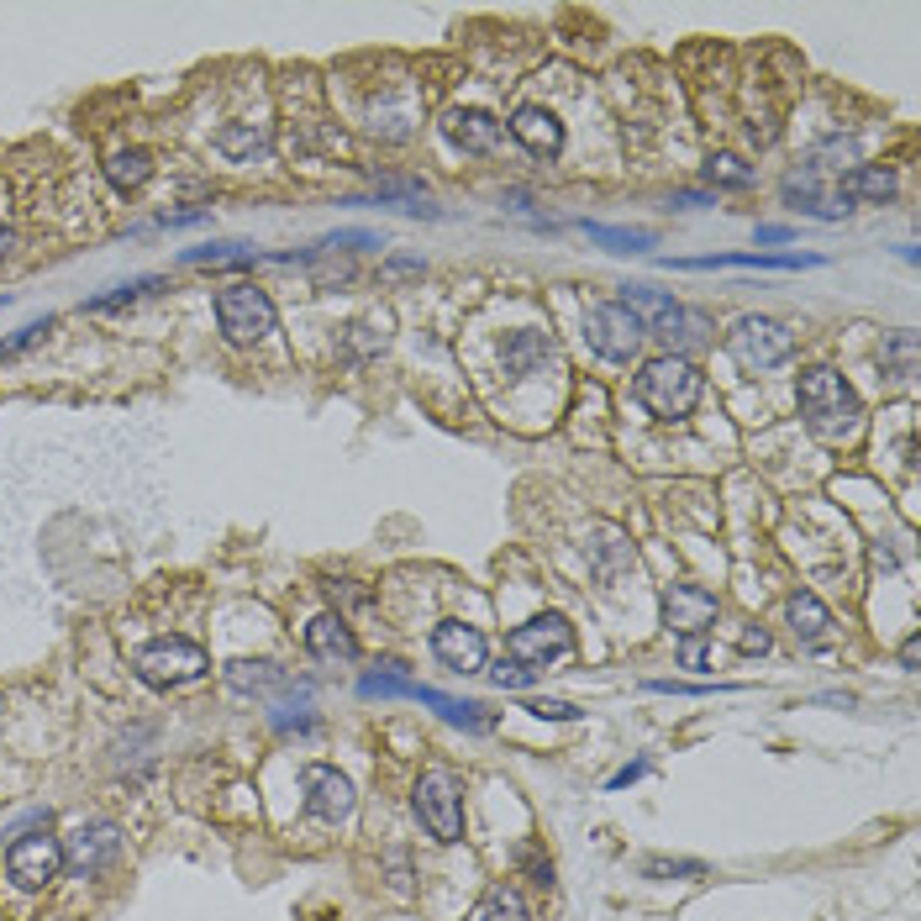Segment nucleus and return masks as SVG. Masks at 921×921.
I'll use <instances>...</instances> for the list:
<instances>
[{"instance_id": "39", "label": "nucleus", "mask_w": 921, "mask_h": 921, "mask_svg": "<svg viewBox=\"0 0 921 921\" xmlns=\"http://www.w3.org/2000/svg\"><path fill=\"white\" fill-rule=\"evenodd\" d=\"M48 327H53L48 316H43V321H26V327H22V332H16L11 342H0V359H16L22 348H32V342H43V332H48Z\"/></svg>"}, {"instance_id": "12", "label": "nucleus", "mask_w": 921, "mask_h": 921, "mask_svg": "<svg viewBox=\"0 0 921 921\" xmlns=\"http://www.w3.org/2000/svg\"><path fill=\"white\" fill-rule=\"evenodd\" d=\"M300 789H306V811L321 816V821H348L353 806H359L348 774H338L332 763H306L300 769Z\"/></svg>"}, {"instance_id": "31", "label": "nucleus", "mask_w": 921, "mask_h": 921, "mask_svg": "<svg viewBox=\"0 0 921 921\" xmlns=\"http://www.w3.org/2000/svg\"><path fill=\"white\" fill-rule=\"evenodd\" d=\"M842 163H859V143H853V137H821V143H816L811 148V163H806V169H816V174H821V169H842Z\"/></svg>"}, {"instance_id": "20", "label": "nucleus", "mask_w": 921, "mask_h": 921, "mask_svg": "<svg viewBox=\"0 0 921 921\" xmlns=\"http://www.w3.org/2000/svg\"><path fill=\"white\" fill-rule=\"evenodd\" d=\"M890 195H895V169H885V163H853V169L842 174L838 201L853 211L859 201H879V206H885Z\"/></svg>"}, {"instance_id": "19", "label": "nucleus", "mask_w": 921, "mask_h": 921, "mask_svg": "<svg viewBox=\"0 0 921 921\" xmlns=\"http://www.w3.org/2000/svg\"><path fill=\"white\" fill-rule=\"evenodd\" d=\"M306 648H311L316 658H327V663H353L359 658V637H353V627L342 622V616H316L311 627H306Z\"/></svg>"}, {"instance_id": "30", "label": "nucleus", "mask_w": 921, "mask_h": 921, "mask_svg": "<svg viewBox=\"0 0 921 921\" xmlns=\"http://www.w3.org/2000/svg\"><path fill=\"white\" fill-rule=\"evenodd\" d=\"M543 359H553V348L543 342V332H511V338H505V368H511V374H526V368L543 364Z\"/></svg>"}, {"instance_id": "16", "label": "nucleus", "mask_w": 921, "mask_h": 921, "mask_svg": "<svg viewBox=\"0 0 921 921\" xmlns=\"http://www.w3.org/2000/svg\"><path fill=\"white\" fill-rule=\"evenodd\" d=\"M411 701L432 706L437 716H443V721L464 727V732H490V727H496V710L485 706V701H453V695H443V690H427V684H411Z\"/></svg>"}, {"instance_id": "32", "label": "nucleus", "mask_w": 921, "mask_h": 921, "mask_svg": "<svg viewBox=\"0 0 921 921\" xmlns=\"http://www.w3.org/2000/svg\"><path fill=\"white\" fill-rule=\"evenodd\" d=\"M706 180L721 184V190H748V184H753V169H748L737 154H716L706 163Z\"/></svg>"}, {"instance_id": "18", "label": "nucleus", "mask_w": 921, "mask_h": 921, "mask_svg": "<svg viewBox=\"0 0 921 921\" xmlns=\"http://www.w3.org/2000/svg\"><path fill=\"white\" fill-rule=\"evenodd\" d=\"M669 269H821L816 253H710V259H669Z\"/></svg>"}, {"instance_id": "37", "label": "nucleus", "mask_w": 921, "mask_h": 921, "mask_svg": "<svg viewBox=\"0 0 921 921\" xmlns=\"http://www.w3.org/2000/svg\"><path fill=\"white\" fill-rule=\"evenodd\" d=\"M522 710H532V716H543V721H579V716H584V710L575 706V701H526Z\"/></svg>"}, {"instance_id": "34", "label": "nucleus", "mask_w": 921, "mask_h": 921, "mask_svg": "<svg viewBox=\"0 0 921 921\" xmlns=\"http://www.w3.org/2000/svg\"><path fill=\"white\" fill-rule=\"evenodd\" d=\"M359 695H368V701H374V695H379V701L406 695V701H411V680H406V674H364V680H359Z\"/></svg>"}, {"instance_id": "41", "label": "nucleus", "mask_w": 921, "mask_h": 921, "mask_svg": "<svg viewBox=\"0 0 921 921\" xmlns=\"http://www.w3.org/2000/svg\"><path fill=\"white\" fill-rule=\"evenodd\" d=\"M680 663H684V669H706V637H684V643H680Z\"/></svg>"}, {"instance_id": "2", "label": "nucleus", "mask_w": 921, "mask_h": 921, "mask_svg": "<svg viewBox=\"0 0 921 921\" xmlns=\"http://www.w3.org/2000/svg\"><path fill=\"white\" fill-rule=\"evenodd\" d=\"M701 390H706V374L690 364L684 353H663V359H653V364H643L637 385H632L637 406L658 421H684L690 411H695Z\"/></svg>"}, {"instance_id": "1", "label": "nucleus", "mask_w": 921, "mask_h": 921, "mask_svg": "<svg viewBox=\"0 0 921 921\" xmlns=\"http://www.w3.org/2000/svg\"><path fill=\"white\" fill-rule=\"evenodd\" d=\"M800 417H806V432L816 443H853L859 427H864V406L853 385L842 379L838 368H806L800 374Z\"/></svg>"}, {"instance_id": "25", "label": "nucleus", "mask_w": 921, "mask_h": 921, "mask_svg": "<svg viewBox=\"0 0 921 921\" xmlns=\"http://www.w3.org/2000/svg\"><path fill=\"white\" fill-rule=\"evenodd\" d=\"M105 180L116 184V190H143V184L154 180V154L148 148H116V154L105 158Z\"/></svg>"}, {"instance_id": "29", "label": "nucleus", "mask_w": 921, "mask_h": 921, "mask_svg": "<svg viewBox=\"0 0 921 921\" xmlns=\"http://www.w3.org/2000/svg\"><path fill=\"white\" fill-rule=\"evenodd\" d=\"M579 232L611 253H648L653 248V232H627V227H601V221H579Z\"/></svg>"}, {"instance_id": "27", "label": "nucleus", "mask_w": 921, "mask_h": 921, "mask_svg": "<svg viewBox=\"0 0 921 921\" xmlns=\"http://www.w3.org/2000/svg\"><path fill=\"white\" fill-rule=\"evenodd\" d=\"M269 253H259V248H242V242H216V248H190L180 263H211V269H253V263H263Z\"/></svg>"}, {"instance_id": "17", "label": "nucleus", "mask_w": 921, "mask_h": 921, "mask_svg": "<svg viewBox=\"0 0 921 921\" xmlns=\"http://www.w3.org/2000/svg\"><path fill=\"white\" fill-rule=\"evenodd\" d=\"M122 848V838H116V827L111 821H95V827H79L75 838H69V848H64V864L75 868V874H95V868L111 859Z\"/></svg>"}, {"instance_id": "9", "label": "nucleus", "mask_w": 921, "mask_h": 921, "mask_svg": "<svg viewBox=\"0 0 921 921\" xmlns=\"http://www.w3.org/2000/svg\"><path fill=\"white\" fill-rule=\"evenodd\" d=\"M58 868H64V842L48 838V832H22V838L11 842V853H5V874H11L22 890L53 885Z\"/></svg>"}, {"instance_id": "4", "label": "nucleus", "mask_w": 921, "mask_h": 921, "mask_svg": "<svg viewBox=\"0 0 921 921\" xmlns=\"http://www.w3.org/2000/svg\"><path fill=\"white\" fill-rule=\"evenodd\" d=\"M411 806H417L421 827H427L437 842H458V838H464V789H458V774H453V769H443V763L421 769Z\"/></svg>"}, {"instance_id": "5", "label": "nucleus", "mask_w": 921, "mask_h": 921, "mask_svg": "<svg viewBox=\"0 0 921 921\" xmlns=\"http://www.w3.org/2000/svg\"><path fill=\"white\" fill-rule=\"evenodd\" d=\"M727 353L748 374H763V368H780L795 353V332L774 316H737L732 332H727Z\"/></svg>"}, {"instance_id": "38", "label": "nucleus", "mask_w": 921, "mask_h": 921, "mask_svg": "<svg viewBox=\"0 0 921 921\" xmlns=\"http://www.w3.org/2000/svg\"><path fill=\"white\" fill-rule=\"evenodd\" d=\"M490 680L500 684V690H526V684L537 680L532 669H522V663H511V658H500L496 669H490Z\"/></svg>"}, {"instance_id": "3", "label": "nucleus", "mask_w": 921, "mask_h": 921, "mask_svg": "<svg viewBox=\"0 0 921 921\" xmlns=\"http://www.w3.org/2000/svg\"><path fill=\"white\" fill-rule=\"evenodd\" d=\"M274 300H269V289L248 285V280H232V285L216 289V327H221V338L237 342V348H248V342H263L274 332Z\"/></svg>"}, {"instance_id": "13", "label": "nucleus", "mask_w": 921, "mask_h": 921, "mask_svg": "<svg viewBox=\"0 0 921 921\" xmlns=\"http://www.w3.org/2000/svg\"><path fill=\"white\" fill-rule=\"evenodd\" d=\"M432 653H437V663L453 669V674H479L485 658H490V643H485V632L479 627L443 622V627H432Z\"/></svg>"}, {"instance_id": "21", "label": "nucleus", "mask_w": 921, "mask_h": 921, "mask_svg": "<svg viewBox=\"0 0 921 921\" xmlns=\"http://www.w3.org/2000/svg\"><path fill=\"white\" fill-rule=\"evenodd\" d=\"M821 174L816 169H800V174H789L785 180V201L795 211H806V216H816V221H838V216H848V206H842L838 195H821Z\"/></svg>"}, {"instance_id": "35", "label": "nucleus", "mask_w": 921, "mask_h": 921, "mask_svg": "<svg viewBox=\"0 0 921 921\" xmlns=\"http://www.w3.org/2000/svg\"><path fill=\"white\" fill-rule=\"evenodd\" d=\"M158 289V280H137V285H116L111 295H95V300H84V311H116V306H132L137 295H148Z\"/></svg>"}, {"instance_id": "6", "label": "nucleus", "mask_w": 921, "mask_h": 921, "mask_svg": "<svg viewBox=\"0 0 921 921\" xmlns=\"http://www.w3.org/2000/svg\"><path fill=\"white\" fill-rule=\"evenodd\" d=\"M206 669H211L206 648L190 643V637H158V643H148V648L137 653V680L154 684V690L190 684V680H201Z\"/></svg>"}, {"instance_id": "42", "label": "nucleus", "mask_w": 921, "mask_h": 921, "mask_svg": "<svg viewBox=\"0 0 921 921\" xmlns=\"http://www.w3.org/2000/svg\"><path fill=\"white\" fill-rule=\"evenodd\" d=\"M648 774V759H637V763H627V769H616L611 780H605V789H627V785H637Z\"/></svg>"}, {"instance_id": "47", "label": "nucleus", "mask_w": 921, "mask_h": 921, "mask_svg": "<svg viewBox=\"0 0 921 921\" xmlns=\"http://www.w3.org/2000/svg\"><path fill=\"white\" fill-rule=\"evenodd\" d=\"M674 206H710V195H701V190H674Z\"/></svg>"}, {"instance_id": "11", "label": "nucleus", "mask_w": 921, "mask_h": 921, "mask_svg": "<svg viewBox=\"0 0 921 921\" xmlns=\"http://www.w3.org/2000/svg\"><path fill=\"white\" fill-rule=\"evenodd\" d=\"M716 611H721V601L701 584H669L663 590V627L674 637H706L716 627Z\"/></svg>"}, {"instance_id": "45", "label": "nucleus", "mask_w": 921, "mask_h": 921, "mask_svg": "<svg viewBox=\"0 0 921 921\" xmlns=\"http://www.w3.org/2000/svg\"><path fill=\"white\" fill-rule=\"evenodd\" d=\"M195 221H206V211H163L158 216V227H195Z\"/></svg>"}, {"instance_id": "43", "label": "nucleus", "mask_w": 921, "mask_h": 921, "mask_svg": "<svg viewBox=\"0 0 921 921\" xmlns=\"http://www.w3.org/2000/svg\"><path fill=\"white\" fill-rule=\"evenodd\" d=\"M522 864L532 868V879H537V885H543V890H548V885H553V864H548V859H537V853H532V848H526V853H522Z\"/></svg>"}, {"instance_id": "40", "label": "nucleus", "mask_w": 921, "mask_h": 921, "mask_svg": "<svg viewBox=\"0 0 921 921\" xmlns=\"http://www.w3.org/2000/svg\"><path fill=\"white\" fill-rule=\"evenodd\" d=\"M321 248H385V242H379L374 232H332Z\"/></svg>"}, {"instance_id": "49", "label": "nucleus", "mask_w": 921, "mask_h": 921, "mask_svg": "<svg viewBox=\"0 0 921 921\" xmlns=\"http://www.w3.org/2000/svg\"><path fill=\"white\" fill-rule=\"evenodd\" d=\"M789 227H759V242H789Z\"/></svg>"}, {"instance_id": "26", "label": "nucleus", "mask_w": 921, "mask_h": 921, "mask_svg": "<svg viewBox=\"0 0 921 921\" xmlns=\"http://www.w3.org/2000/svg\"><path fill=\"white\" fill-rule=\"evenodd\" d=\"M216 148L237 163H248L253 154H269V127H253V122H232V127L216 132Z\"/></svg>"}, {"instance_id": "48", "label": "nucleus", "mask_w": 921, "mask_h": 921, "mask_svg": "<svg viewBox=\"0 0 921 921\" xmlns=\"http://www.w3.org/2000/svg\"><path fill=\"white\" fill-rule=\"evenodd\" d=\"M11 248H16V227H5V221H0V263L11 259Z\"/></svg>"}, {"instance_id": "22", "label": "nucleus", "mask_w": 921, "mask_h": 921, "mask_svg": "<svg viewBox=\"0 0 921 921\" xmlns=\"http://www.w3.org/2000/svg\"><path fill=\"white\" fill-rule=\"evenodd\" d=\"M227 684L237 695H274V690L289 684V674L280 663H269V658H237V663H227Z\"/></svg>"}, {"instance_id": "8", "label": "nucleus", "mask_w": 921, "mask_h": 921, "mask_svg": "<svg viewBox=\"0 0 921 921\" xmlns=\"http://www.w3.org/2000/svg\"><path fill=\"white\" fill-rule=\"evenodd\" d=\"M575 648V627L564 622V616H532V622H522V627H511V637H505V653H511V663H522V669H543L548 658H564Z\"/></svg>"}, {"instance_id": "44", "label": "nucleus", "mask_w": 921, "mask_h": 921, "mask_svg": "<svg viewBox=\"0 0 921 921\" xmlns=\"http://www.w3.org/2000/svg\"><path fill=\"white\" fill-rule=\"evenodd\" d=\"M737 648H742V653H769V632H763V627H748L742 637H737Z\"/></svg>"}, {"instance_id": "23", "label": "nucleus", "mask_w": 921, "mask_h": 921, "mask_svg": "<svg viewBox=\"0 0 921 921\" xmlns=\"http://www.w3.org/2000/svg\"><path fill=\"white\" fill-rule=\"evenodd\" d=\"M584 553H590V564H595V575L601 579H616L622 569H632V543L616 532V526H590Z\"/></svg>"}, {"instance_id": "7", "label": "nucleus", "mask_w": 921, "mask_h": 921, "mask_svg": "<svg viewBox=\"0 0 921 921\" xmlns=\"http://www.w3.org/2000/svg\"><path fill=\"white\" fill-rule=\"evenodd\" d=\"M643 327H637V316L622 306V300H601L595 311L584 316V342H590V353L605 359V364H627L637 359V348H643Z\"/></svg>"}, {"instance_id": "33", "label": "nucleus", "mask_w": 921, "mask_h": 921, "mask_svg": "<svg viewBox=\"0 0 921 921\" xmlns=\"http://www.w3.org/2000/svg\"><path fill=\"white\" fill-rule=\"evenodd\" d=\"M885 364L895 374H917V332H890L885 338Z\"/></svg>"}, {"instance_id": "15", "label": "nucleus", "mask_w": 921, "mask_h": 921, "mask_svg": "<svg viewBox=\"0 0 921 921\" xmlns=\"http://www.w3.org/2000/svg\"><path fill=\"white\" fill-rule=\"evenodd\" d=\"M511 137L522 143L526 154H537V158H558V154H564V122L553 116L548 105H522V111L511 116Z\"/></svg>"}, {"instance_id": "14", "label": "nucleus", "mask_w": 921, "mask_h": 921, "mask_svg": "<svg viewBox=\"0 0 921 921\" xmlns=\"http://www.w3.org/2000/svg\"><path fill=\"white\" fill-rule=\"evenodd\" d=\"M437 127H443V137L453 148H464V154H496L500 137H505V122H496L490 111H447Z\"/></svg>"}, {"instance_id": "50", "label": "nucleus", "mask_w": 921, "mask_h": 921, "mask_svg": "<svg viewBox=\"0 0 921 921\" xmlns=\"http://www.w3.org/2000/svg\"><path fill=\"white\" fill-rule=\"evenodd\" d=\"M385 269H390V274H417L421 263H417V259H390V263H385Z\"/></svg>"}, {"instance_id": "36", "label": "nucleus", "mask_w": 921, "mask_h": 921, "mask_svg": "<svg viewBox=\"0 0 921 921\" xmlns=\"http://www.w3.org/2000/svg\"><path fill=\"white\" fill-rule=\"evenodd\" d=\"M643 874L648 879H680V874H706V864L701 859H648Z\"/></svg>"}, {"instance_id": "46", "label": "nucleus", "mask_w": 921, "mask_h": 921, "mask_svg": "<svg viewBox=\"0 0 921 921\" xmlns=\"http://www.w3.org/2000/svg\"><path fill=\"white\" fill-rule=\"evenodd\" d=\"M900 663H906V669H917V663H921V643H917V637H906V643H900Z\"/></svg>"}, {"instance_id": "28", "label": "nucleus", "mask_w": 921, "mask_h": 921, "mask_svg": "<svg viewBox=\"0 0 921 921\" xmlns=\"http://www.w3.org/2000/svg\"><path fill=\"white\" fill-rule=\"evenodd\" d=\"M479 921H532V911H526L516 885H490L479 900Z\"/></svg>"}, {"instance_id": "24", "label": "nucleus", "mask_w": 921, "mask_h": 921, "mask_svg": "<svg viewBox=\"0 0 921 921\" xmlns=\"http://www.w3.org/2000/svg\"><path fill=\"white\" fill-rule=\"evenodd\" d=\"M785 611H789V627H795V637H800L806 648H821V643H827V632H832V616H827V605L816 601L811 590H795Z\"/></svg>"}, {"instance_id": "10", "label": "nucleus", "mask_w": 921, "mask_h": 921, "mask_svg": "<svg viewBox=\"0 0 921 921\" xmlns=\"http://www.w3.org/2000/svg\"><path fill=\"white\" fill-rule=\"evenodd\" d=\"M622 306H627L632 316H637V327L648 332V338H669L680 342L684 327H690V311H684L680 300L669 295V289H653V285H622V295H616Z\"/></svg>"}]
</instances>
